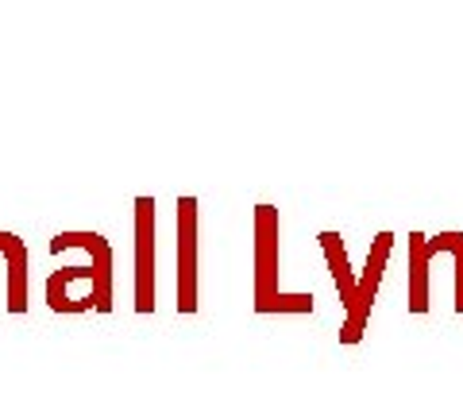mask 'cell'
<instances>
[{
    "instance_id": "cell-1",
    "label": "cell",
    "mask_w": 463,
    "mask_h": 417,
    "mask_svg": "<svg viewBox=\"0 0 463 417\" xmlns=\"http://www.w3.org/2000/svg\"><path fill=\"white\" fill-rule=\"evenodd\" d=\"M321 243H325L332 279H336L340 301H344V309H347V321H344L340 340L344 344H355L359 336H364L367 321H371V306H374V294H379V286H383V270H386L390 248H394V236H390V232L374 236V248L367 251L364 275H352V267H347V251H344V240L336 232H325Z\"/></svg>"
},
{
    "instance_id": "cell-5",
    "label": "cell",
    "mask_w": 463,
    "mask_h": 417,
    "mask_svg": "<svg viewBox=\"0 0 463 417\" xmlns=\"http://www.w3.org/2000/svg\"><path fill=\"white\" fill-rule=\"evenodd\" d=\"M448 251L456 259V313H463V232H440L429 240V255Z\"/></svg>"
},
{
    "instance_id": "cell-2",
    "label": "cell",
    "mask_w": 463,
    "mask_h": 417,
    "mask_svg": "<svg viewBox=\"0 0 463 417\" xmlns=\"http://www.w3.org/2000/svg\"><path fill=\"white\" fill-rule=\"evenodd\" d=\"M178 309H197V201H178Z\"/></svg>"
},
{
    "instance_id": "cell-4",
    "label": "cell",
    "mask_w": 463,
    "mask_h": 417,
    "mask_svg": "<svg viewBox=\"0 0 463 417\" xmlns=\"http://www.w3.org/2000/svg\"><path fill=\"white\" fill-rule=\"evenodd\" d=\"M429 236L413 232L410 236V309L429 313Z\"/></svg>"
},
{
    "instance_id": "cell-3",
    "label": "cell",
    "mask_w": 463,
    "mask_h": 417,
    "mask_svg": "<svg viewBox=\"0 0 463 417\" xmlns=\"http://www.w3.org/2000/svg\"><path fill=\"white\" fill-rule=\"evenodd\" d=\"M136 209H139V286H136V309L139 313H147L155 309V236H151V201L147 197H139L136 201Z\"/></svg>"
}]
</instances>
